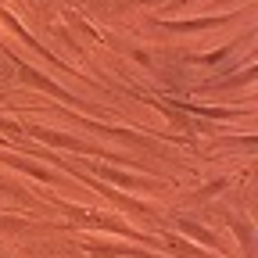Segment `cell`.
<instances>
[{
  "label": "cell",
  "mask_w": 258,
  "mask_h": 258,
  "mask_svg": "<svg viewBox=\"0 0 258 258\" xmlns=\"http://www.w3.org/2000/svg\"><path fill=\"white\" fill-rule=\"evenodd\" d=\"M64 212H69L72 219H79V222H90V226H101V230H111V233H133L125 222H118V219H111V215H97V212H83V208H72V205H64ZM137 237V233H133Z\"/></svg>",
  "instance_id": "6da1fadb"
},
{
  "label": "cell",
  "mask_w": 258,
  "mask_h": 258,
  "mask_svg": "<svg viewBox=\"0 0 258 258\" xmlns=\"http://www.w3.org/2000/svg\"><path fill=\"white\" fill-rule=\"evenodd\" d=\"M0 161H8V165H15V169H22V172H29V176H36V179H43V183H54V172L40 169L36 161H25V158H15V154H4Z\"/></svg>",
  "instance_id": "7a4b0ae2"
},
{
  "label": "cell",
  "mask_w": 258,
  "mask_h": 258,
  "mask_svg": "<svg viewBox=\"0 0 258 258\" xmlns=\"http://www.w3.org/2000/svg\"><path fill=\"white\" fill-rule=\"evenodd\" d=\"M22 79H25V83H36V86H43L47 93H57V97H64V101H72L69 93H64V90H57V86H54V83H50L47 76H40L36 69H22Z\"/></svg>",
  "instance_id": "3957f363"
},
{
  "label": "cell",
  "mask_w": 258,
  "mask_h": 258,
  "mask_svg": "<svg viewBox=\"0 0 258 258\" xmlns=\"http://www.w3.org/2000/svg\"><path fill=\"white\" fill-rule=\"evenodd\" d=\"M183 230H186V237H194V240H205V244H212V247H219V240L212 237V233H205L201 226H194V222H183Z\"/></svg>",
  "instance_id": "277c9868"
},
{
  "label": "cell",
  "mask_w": 258,
  "mask_h": 258,
  "mask_svg": "<svg viewBox=\"0 0 258 258\" xmlns=\"http://www.w3.org/2000/svg\"><path fill=\"white\" fill-rule=\"evenodd\" d=\"M93 172H101V176H108V179H118V183H144V179H137V176H122V172H115V169H93Z\"/></svg>",
  "instance_id": "5b68a950"
}]
</instances>
